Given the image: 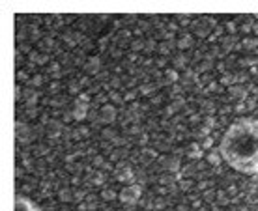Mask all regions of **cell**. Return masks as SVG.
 Masks as SVG:
<instances>
[{
    "label": "cell",
    "mask_w": 258,
    "mask_h": 211,
    "mask_svg": "<svg viewBox=\"0 0 258 211\" xmlns=\"http://www.w3.org/2000/svg\"><path fill=\"white\" fill-rule=\"evenodd\" d=\"M221 157L239 174H258V118H239L226 129L219 146Z\"/></svg>",
    "instance_id": "6da1fadb"
},
{
    "label": "cell",
    "mask_w": 258,
    "mask_h": 211,
    "mask_svg": "<svg viewBox=\"0 0 258 211\" xmlns=\"http://www.w3.org/2000/svg\"><path fill=\"white\" fill-rule=\"evenodd\" d=\"M15 211H41V207H38L30 198L19 194V196L15 198Z\"/></svg>",
    "instance_id": "7a4b0ae2"
}]
</instances>
